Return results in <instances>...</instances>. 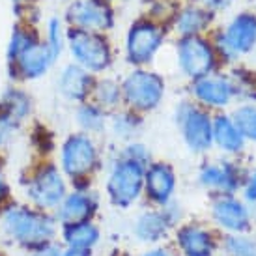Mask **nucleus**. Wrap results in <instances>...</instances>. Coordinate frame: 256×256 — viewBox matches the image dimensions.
Listing matches in <instances>:
<instances>
[{"label": "nucleus", "instance_id": "412c9836", "mask_svg": "<svg viewBox=\"0 0 256 256\" xmlns=\"http://www.w3.org/2000/svg\"><path fill=\"white\" fill-rule=\"evenodd\" d=\"M0 105L6 108L15 122H26L34 112V98L19 82H12L0 96Z\"/></svg>", "mask_w": 256, "mask_h": 256}, {"label": "nucleus", "instance_id": "ea45409f", "mask_svg": "<svg viewBox=\"0 0 256 256\" xmlns=\"http://www.w3.org/2000/svg\"><path fill=\"white\" fill-rule=\"evenodd\" d=\"M62 2H70V0H62Z\"/></svg>", "mask_w": 256, "mask_h": 256}, {"label": "nucleus", "instance_id": "bb28decb", "mask_svg": "<svg viewBox=\"0 0 256 256\" xmlns=\"http://www.w3.org/2000/svg\"><path fill=\"white\" fill-rule=\"evenodd\" d=\"M214 144H217L222 152L228 154H238L242 152L245 138L236 128L232 118L228 116H217L214 120Z\"/></svg>", "mask_w": 256, "mask_h": 256}, {"label": "nucleus", "instance_id": "c756f323", "mask_svg": "<svg viewBox=\"0 0 256 256\" xmlns=\"http://www.w3.org/2000/svg\"><path fill=\"white\" fill-rule=\"evenodd\" d=\"M236 128L240 129L243 138L256 140V107L254 105H245L240 107L232 116Z\"/></svg>", "mask_w": 256, "mask_h": 256}, {"label": "nucleus", "instance_id": "0eeeda50", "mask_svg": "<svg viewBox=\"0 0 256 256\" xmlns=\"http://www.w3.org/2000/svg\"><path fill=\"white\" fill-rule=\"evenodd\" d=\"M166 30L156 19H138L126 34V62L133 68H146L161 50Z\"/></svg>", "mask_w": 256, "mask_h": 256}, {"label": "nucleus", "instance_id": "b1692460", "mask_svg": "<svg viewBox=\"0 0 256 256\" xmlns=\"http://www.w3.org/2000/svg\"><path fill=\"white\" fill-rule=\"evenodd\" d=\"M42 30L43 43L52 50V54L60 60L66 54V45H68V30L70 26L66 24L62 15H49L45 17L43 22L40 24Z\"/></svg>", "mask_w": 256, "mask_h": 256}, {"label": "nucleus", "instance_id": "f8f14e48", "mask_svg": "<svg viewBox=\"0 0 256 256\" xmlns=\"http://www.w3.org/2000/svg\"><path fill=\"white\" fill-rule=\"evenodd\" d=\"M94 82H96V75L88 73L73 62H68L58 70L54 88L62 100L77 105L92 98Z\"/></svg>", "mask_w": 256, "mask_h": 256}, {"label": "nucleus", "instance_id": "ddd939ff", "mask_svg": "<svg viewBox=\"0 0 256 256\" xmlns=\"http://www.w3.org/2000/svg\"><path fill=\"white\" fill-rule=\"evenodd\" d=\"M256 43V17L250 14L238 15L230 22L224 34L217 38V49L220 54L226 58H232L240 52L247 50Z\"/></svg>", "mask_w": 256, "mask_h": 256}, {"label": "nucleus", "instance_id": "72a5a7b5", "mask_svg": "<svg viewBox=\"0 0 256 256\" xmlns=\"http://www.w3.org/2000/svg\"><path fill=\"white\" fill-rule=\"evenodd\" d=\"M64 252L60 250V247H56V245H50V243H47V245H43V247H40V249L34 252V256H62Z\"/></svg>", "mask_w": 256, "mask_h": 256}, {"label": "nucleus", "instance_id": "20e7f679", "mask_svg": "<svg viewBox=\"0 0 256 256\" xmlns=\"http://www.w3.org/2000/svg\"><path fill=\"white\" fill-rule=\"evenodd\" d=\"M24 194L30 204L38 210H56L58 204L68 194V182L64 172L54 163H42L28 174V178L22 182Z\"/></svg>", "mask_w": 256, "mask_h": 256}, {"label": "nucleus", "instance_id": "c9c22d12", "mask_svg": "<svg viewBox=\"0 0 256 256\" xmlns=\"http://www.w3.org/2000/svg\"><path fill=\"white\" fill-rule=\"evenodd\" d=\"M8 196V182L6 176H4V170H2V163H0V202Z\"/></svg>", "mask_w": 256, "mask_h": 256}, {"label": "nucleus", "instance_id": "423d86ee", "mask_svg": "<svg viewBox=\"0 0 256 256\" xmlns=\"http://www.w3.org/2000/svg\"><path fill=\"white\" fill-rule=\"evenodd\" d=\"M144 172L146 166L138 161L128 159L120 154L110 164L107 178L108 200L116 208H129L140 198L144 192Z\"/></svg>", "mask_w": 256, "mask_h": 256}, {"label": "nucleus", "instance_id": "a19ab883", "mask_svg": "<svg viewBox=\"0 0 256 256\" xmlns=\"http://www.w3.org/2000/svg\"><path fill=\"white\" fill-rule=\"evenodd\" d=\"M110 2H112V0H110Z\"/></svg>", "mask_w": 256, "mask_h": 256}, {"label": "nucleus", "instance_id": "7c9ffc66", "mask_svg": "<svg viewBox=\"0 0 256 256\" xmlns=\"http://www.w3.org/2000/svg\"><path fill=\"white\" fill-rule=\"evenodd\" d=\"M224 249H226L228 256H256V243L240 234L226 238Z\"/></svg>", "mask_w": 256, "mask_h": 256}, {"label": "nucleus", "instance_id": "aec40b11", "mask_svg": "<svg viewBox=\"0 0 256 256\" xmlns=\"http://www.w3.org/2000/svg\"><path fill=\"white\" fill-rule=\"evenodd\" d=\"M198 182L208 189H217L224 194H232L240 187V174L232 163L206 164L200 170Z\"/></svg>", "mask_w": 256, "mask_h": 256}, {"label": "nucleus", "instance_id": "a878e982", "mask_svg": "<svg viewBox=\"0 0 256 256\" xmlns=\"http://www.w3.org/2000/svg\"><path fill=\"white\" fill-rule=\"evenodd\" d=\"M62 238L68 243L70 249H86L90 250L100 242V228L94 224L92 220H82V222H73L62 226Z\"/></svg>", "mask_w": 256, "mask_h": 256}, {"label": "nucleus", "instance_id": "e433bc0d", "mask_svg": "<svg viewBox=\"0 0 256 256\" xmlns=\"http://www.w3.org/2000/svg\"><path fill=\"white\" fill-rule=\"evenodd\" d=\"M62 256H90V250H86V249H68Z\"/></svg>", "mask_w": 256, "mask_h": 256}, {"label": "nucleus", "instance_id": "4be33fe9", "mask_svg": "<svg viewBox=\"0 0 256 256\" xmlns=\"http://www.w3.org/2000/svg\"><path fill=\"white\" fill-rule=\"evenodd\" d=\"M40 40H42L40 26L30 24V22L17 21L14 24L12 32H10V38H8L6 43V64L15 62L24 50L32 47L34 43H38Z\"/></svg>", "mask_w": 256, "mask_h": 256}, {"label": "nucleus", "instance_id": "f704fd0d", "mask_svg": "<svg viewBox=\"0 0 256 256\" xmlns=\"http://www.w3.org/2000/svg\"><path fill=\"white\" fill-rule=\"evenodd\" d=\"M245 198L250 202H256V172L249 178L247 185H245Z\"/></svg>", "mask_w": 256, "mask_h": 256}, {"label": "nucleus", "instance_id": "39448f33", "mask_svg": "<svg viewBox=\"0 0 256 256\" xmlns=\"http://www.w3.org/2000/svg\"><path fill=\"white\" fill-rule=\"evenodd\" d=\"M166 84L159 73L146 68H133L122 80L124 103L135 112H148L161 105Z\"/></svg>", "mask_w": 256, "mask_h": 256}, {"label": "nucleus", "instance_id": "c85d7f7f", "mask_svg": "<svg viewBox=\"0 0 256 256\" xmlns=\"http://www.w3.org/2000/svg\"><path fill=\"white\" fill-rule=\"evenodd\" d=\"M142 126V118L138 116L135 110H122V112H114L110 116V131L116 138L122 140H129L138 133V129Z\"/></svg>", "mask_w": 256, "mask_h": 256}, {"label": "nucleus", "instance_id": "f257e3e1", "mask_svg": "<svg viewBox=\"0 0 256 256\" xmlns=\"http://www.w3.org/2000/svg\"><path fill=\"white\" fill-rule=\"evenodd\" d=\"M56 217L45 210L12 204L2 212V228L12 240L24 247H43L56 236Z\"/></svg>", "mask_w": 256, "mask_h": 256}, {"label": "nucleus", "instance_id": "6ab92c4d", "mask_svg": "<svg viewBox=\"0 0 256 256\" xmlns=\"http://www.w3.org/2000/svg\"><path fill=\"white\" fill-rule=\"evenodd\" d=\"M212 21V12L196 4L180 8L176 14L172 15V28L176 30L180 38L184 36H200L204 30L210 26Z\"/></svg>", "mask_w": 256, "mask_h": 256}, {"label": "nucleus", "instance_id": "2eb2a0df", "mask_svg": "<svg viewBox=\"0 0 256 256\" xmlns=\"http://www.w3.org/2000/svg\"><path fill=\"white\" fill-rule=\"evenodd\" d=\"M176 189V174L168 163H150L144 172V192L154 204L164 206Z\"/></svg>", "mask_w": 256, "mask_h": 256}, {"label": "nucleus", "instance_id": "393cba45", "mask_svg": "<svg viewBox=\"0 0 256 256\" xmlns=\"http://www.w3.org/2000/svg\"><path fill=\"white\" fill-rule=\"evenodd\" d=\"M172 222L166 219L164 212H146L136 219L135 236L140 242L156 243L161 242L164 236L168 234V228Z\"/></svg>", "mask_w": 256, "mask_h": 256}, {"label": "nucleus", "instance_id": "7ed1b4c3", "mask_svg": "<svg viewBox=\"0 0 256 256\" xmlns=\"http://www.w3.org/2000/svg\"><path fill=\"white\" fill-rule=\"evenodd\" d=\"M98 164L100 150L92 135L78 131L62 140L58 152V166L66 178L73 180V184H80L82 180L90 178Z\"/></svg>", "mask_w": 256, "mask_h": 256}, {"label": "nucleus", "instance_id": "f3484780", "mask_svg": "<svg viewBox=\"0 0 256 256\" xmlns=\"http://www.w3.org/2000/svg\"><path fill=\"white\" fill-rule=\"evenodd\" d=\"M191 92L194 100L206 105V107H226L230 100L234 98V86L224 77L210 73L206 77H200L192 80Z\"/></svg>", "mask_w": 256, "mask_h": 256}, {"label": "nucleus", "instance_id": "dca6fc26", "mask_svg": "<svg viewBox=\"0 0 256 256\" xmlns=\"http://www.w3.org/2000/svg\"><path fill=\"white\" fill-rule=\"evenodd\" d=\"M212 215L215 222L230 234H243L250 226V215L247 208L232 194H222L215 200L212 206Z\"/></svg>", "mask_w": 256, "mask_h": 256}, {"label": "nucleus", "instance_id": "a211bd4d", "mask_svg": "<svg viewBox=\"0 0 256 256\" xmlns=\"http://www.w3.org/2000/svg\"><path fill=\"white\" fill-rule=\"evenodd\" d=\"M176 242L185 256H214V236L198 224H185L180 228Z\"/></svg>", "mask_w": 256, "mask_h": 256}, {"label": "nucleus", "instance_id": "4468645a", "mask_svg": "<svg viewBox=\"0 0 256 256\" xmlns=\"http://www.w3.org/2000/svg\"><path fill=\"white\" fill-rule=\"evenodd\" d=\"M98 204H100V200H98L96 192H92L90 189L75 187V191L68 192L66 198L58 204V208L54 210V217L62 226L90 220L94 214L98 212Z\"/></svg>", "mask_w": 256, "mask_h": 256}, {"label": "nucleus", "instance_id": "f03ea898", "mask_svg": "<svg viewBox=\"0 0 256 256\" xmlns=\"http://www.w3.org/2000/svg\"><path fill=\"white\" fill-rule=\"evenodd\" d=\"M66 54L70 56V62L80 66L96 77L103 75L114 62V50L107 34L90 30H68Z\"/></svg>", "mask_w": 256, "mask_h": 256}, {"label": "nucleus", "instance_id": "4c0bfd02", "mask_svg": "<svg viewBox=\"0 0 256 256\" xmlns=\"http://www.w3.org/2000/svg\"><path fill=\"white\" fill-rule=\"evenodd\" d=\"M144 256H174L168 249H154V250H148Z\"/></svg>", "mask_w": 256, "mask_h": 256}, {"label": "nucleus", "instance_id": "2f4dec72", "mask_svg": "<svg viewBox=\"0 0 256 256\" xmlns=\"http://www.w3.org/2000/svg\"><path fill=\"white\" fill-rule=\"evenodd\" d=\"M19 122H15L6 108L0 105V148H4L10 144V140L15 136L17 129H19Z\"/></svg>", "mask_w": 256, "mask_h": 256}, {"label": "nucleus", "instance_id": "5701e85b", "mask_svg": "<svg viewBox=\"0 0 256 256\" xmlns=\"http://www.w3.org/2000/svg\"><path fill=\"white\" fill-rule=\"evenodd\" d=\"M73 118L77 122L78 129L88 135H98L107 128L108 112L103 107H100L96 101L88 100L82 103H77Z\"/></svg>", "mask_w": 256, "mask_h": 256}, {"label": "nucleus", "instance_id": "cd10ccee", "mask_svg": "<svg viewBox=\"0 0 256 256\" xmlns=\"http://www.w3.org/2000/svg\"><path fill=\"white\" fill-rule=\"evenodd\" d=\"M90 100L96 101V103H98L100 107L105 108V110L116 108L122 101H124V98H122V82H118V80L112 77H105V75L96 77L92 98H90Z\"/></svg>", "mask_w": 256, "mask_h": 256}, {"label": "nucleus", "instance_id": "1a4fd4ad", "mask_svg": "<svg viewBox=\"0 0 256 256\" xmlns=\"http://www.w3.org/2000/svg\"><path fill=\"white\" fill-rule=\"evenodd\" d=\"M176 124L191 152L204 154L214 146V120L206 110L189 101H182L176 107Z\"/></svg>", "mask_w": 256, "mask_h": 256}, {"label": "nucleus", "instance_id": "58836bf2", "mask_svg": "<svg viewBox=\"0 0 256 256\" xmlns=\"http://www.w3.org/2000/svg\"><path fill=\"white\" fill-rule=\"evenodd\" d=\"M10 2H12V6H14V8H17V6H22V4H26L28 0H10Z\"/></svg>", "mask_w": 256, "mask_h": 256}, {"label": "nucleus", "instance_id": "6e6552de", "mask_svg": "<svg viewBox=\"0 0 256 256\" xmlns=\"http://www.w3.org/2000/svg\"><path fill=\"white\" fill-rule=\"evenodd\" d=\"M66 24L70 28L107 34L116 24V14L110 0H70L64 8Z\"/></svg>", "mask_w": 256, "mask_h": 256}, {"label": "nucleus", "instance_id": "9d476101", "mask_svg": "<svg viewBox=\"0 0 256 256\" xmlns=\"http://www.w3.org/2000/svg\"><path fill=\"white\" fill-rule=\"evenodd\" d=\"M180 72L191 80L206 77L215 70V50L202 36H184L176 43Z\"/></svg>", "mask_w": 256, "mask_h": 256}, {"label": "nucleus", "instance_id": "473e14b6", "mask_svg": "<svg viewBox=\"0 0 256 256\" xmlns=\"http://www.w3.org/2000/svg\"><path fill=\"white\" fill-rule=\"evenodd\" d=\"M192 4L204 8L208 12H214V10H219V8L226 6L228 0H192Z\"/></svg>", "mask_w": 256, "mask_h": 256}, {"label": "nucleus", "instance_id": "9b49d317", "mask_svg": "<svg viewBox=\"0 0 256 256\" xmlns=\"http://www.w3.org/2000/svg\"><path fill=\"white\" fill-rule=\"evenodd\" d=\"M58 64V58L52 54V50L40 40L32 47L22 52L15 62L8 66V75L12 82H36L49 75Z\"/></svg>", "mask_w": 256, "mask_h": 256}]
</instances>
